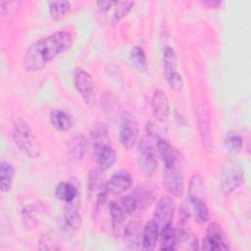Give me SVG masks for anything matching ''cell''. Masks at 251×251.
<instances>
[{
    "label": "cell",
    "instance_id": "1",
    "mask_svg": "<svg viewBox=\"0 0 251 251\" xmlns=\"http://www.w3.org/2000/svg\"><path fill=\"white\" fill-rule=\"evenodd\" d=\"M73 45V36L67 30H57L32 42L24 56V67L26 72H38L56 58L68 51Z\"/></svg>",
    "mask_w": 251,
    "mask_h": 251
},
{
    "label": "cell",
    "instance_id": "2",
    "mask_svg": "<svg viewBox=\"0 0 251 251\" xmlns=\"http://www.w3.org/2000/svg\"><path fill=\"white\" fill-rule=\"evenodd\" d=\"M13 139L19 150L28 158L40 154V144L28 124L20 117H13Z\"/></svg>",
    "mask_w": 251,
    "mask_h": 251
},
{
    "label": "cell",
    "instance_id": "3",
    "mask_svg": "<svg viewBox=\"0 0 251 251\" xmlns=\"http://www.w3.org/2000/svg\"><path fill=\"white\" fill-rule=\"evenodd\" d=\"M201 189H203L202 178L199 176H193L188 189V211L197 224L204 225L209 221L210 214L206 202L199 196Z\"/></svg>",
    "mask_w": 251,
    "mask_h": 251
},
{
    "label": "cell",
    "instance_id": "4",
    "mask_svg": "<svg viewBox=\"0 0 251 251\" xmlns=\"http://www.w3.org/2000/svg\"><path fill=\"white\" fill-rule=\"evenodd\" d=\"M244 181V172L239 163L228 160L222 169L220 177L221 191L225 196H228L236 190Z\"/></svg>",
    "mask_w": 251,
    "mask_h": 251
},
{
    "label": "cell",
    "instance_id": "5",
    "mask_svg": "<svg viewBox=\"0 0 251 251\" xmlns=\"http://www.w3.org/2000/svg\"><path fill=\"white\" fill-rule=\"evenodd\" d=\"M136 161L139 171L145 176H151L157 169V160L153 146L147 136H142L138 140L136 150Z\"/></svg>",
    "mask_w": 251,
    "mask_h": 251
},
{
    "label": "cell",
    "instance_id": "6",
    "mask_svg": "<svg viewBox=\"0 0 251 251\" xmlns=\"http://www.w3.org/2000/svg\"><path fill=\"white\" fill-rule=\"evenodd\" d=\"M138 123L134 116L129 112H123L120 117L119 126V138L121 145L126 150H130L138 139Z\"/></svg>",
    "mask_w": 251,
    "mask_h": 251
},
{
    "label": "cell",
    "instance_id": "7",
    "mask_svg": "<svg viewBox=\"0 0 251 251\" xmlns=\"http://www.w3.org/2000/svg\"><path fill=\"white\" fill-rule=\"evenodd\" d=\"M163 182L171 195L180 197L184 191V177L179 161L169 166H164Z\"/></svg>",
    "mask_w": 251,
    "mask_h": 251
},
{
    "label": "cell",
    "instance_id": "8",
    "mask_svg": "<svg viewBox=\"0 0 251 251\" xmlns=\"http://www.w3.org/2000/svg\"><path fill=\"white\" fill-rule=\"evenodd\" d=\"M74 83L84 103L91 106L95 102L94 81L91 75L80 67L74 71Z\"/></svg>",
    "mask_w": 251,
    "mask_h": 251
},
{
    "label": "cell",
    "instance_id": "9",
    "mask_svg": "<svg viewBox=\"0 0 251 251\" xmlns=\"http://www.w3.org/2000/svg\"><path fill=\"white\" fill-rule=\"evenodd\" d=\"M201 249L209 251H224L230 249L225 231L218 223L214 222L208 226L206 235L202 241Z\"/></svg>",
    "mask_w": 251,
    "mask_h": 251
},
{
    "label": "cell",
    "instance_id": "10",
    "mask_svg": "<svg viewBox=\"0 0 251 251\" xmlns=\"http://www.w3.org/2000/svg\"><path fill=\"white\" fill-rule=\"evenodd\" d=\"M196 118L202 147L204 148L205 151L209 152L213 148V136L211 129L210 115L208 110L203 105H199L197 107Z\"/></svg>",
    "mask_w": 251,
    "mask_h": 251
},
{
    "label": "cell",
    "instance_id": "11",
    "mask_svg": "<svg viewBox=\"0 0 251 251\" xmlns=\"http://www.w3.org/2000/svg\"><path fill=\"white\" fill-rule=\"evenodd\" d=\"M176 210L175 201L171 196H162L155 207L153 220L159 225L160 227L167 224H171L174 219V214Z\"/></svg>",
    "mask_w": 251,
    "mask_h": 251
},
{
    "label": "cell",
    "instance_id": "12",
    "mask_svg": "<svg viewBox=\"0 0 251 251\" xmlns=\"http://www.w3.org/2000/svg\"><path fill=\"white\" fill-rule=\"evenodd\" d=\"M132 184L131 175L126 170L115 172L109 180L106 181V186L109 193L120 195L125 193Z\"/></svg>",
    "mask_w": 251,
    "mask_h": 251
},
{
    "label": "cell",
    "instance_id": "13",
    "mask_svg": "<svg viewBox=\"0 0 251 251\" xmlns=\"http://www.w3.org/2000/svg\"><path fill=\"white\" fill-rule=\"evenodd\" d=\"M132 194L136 199L138 211H144L155 202L158 187L152 183H141L134 188Z\"/></svg>",
    "mask_w": 251,
    "mask_h": 251
},
{
    "label": "cell",
    "instance_id": "14",
    "mask_svg": "<svg viewBox=\"0 0 251 251\" xmlns=\"http://www.w3.org/2000/svg\"><path fill=\"white\" fill-rule=\"evenodd\" d=\"M151 110L155 119L159 122H165L170 114L169 98L165 91L156 89L151 97Z\"/></svg>",
    "mask_w": 251,
    "mask_h": 251
},
{
    "label": "cell",
    "instance_id": "15",
    "mask_svg": "<svg viewBox=\"0 0 251 251\" xmlns=\"http://www.w3.org/2000/svg\"><path fill=\"white\" fill-rule=\"evenodd\" d=\"M141 224L137 221L128 223L124 228V244L126 249L129 250H137L141 248L142 241V233L143 230L141 228Z\"/></svg>",
    "mask_w": 251,
    "mask_h": 251
},
{
    "label": "cell",
    "instance_id": "16",
    "mask_svg": "<svg viewBox=\"0 0 251 251\" xmlns=\"http://www.w3.org/2000/svg\"><path fill=\"white\" fill-rule=\"evenodd\" d=\"M95 161L100 169L103 171L113 167L116 162V153L111 143L102 144L95 148H92Z\"/></svg>",
    "mask_w": 251,
    "mask_h": 251
},
{
    "label": "cell",
    "instance_id": "17",
    "mask_svg": "<svg viewBox=\"0 0 251 251\" xmlns=\"http://www.w3.org/2000/svg\"><path fill=\"white\" fill-rule=\"evenodd\" d=\"M178 247L186 250H197L199 248L196 235L190 228L185 227L184 225L176 229V249Z\"/></svg>",
    "mask_w": 251,
    "mask_h": 251
},
{
    "label": "cell",
    "instance_id": "18",
    "mask_svg": "<svg viewBox=\"0 0 251 251\" xmlns=\"http://www.w3.org/2000/svg\"><path fill=\"white\" fill-rule=\"evenodd\" d=\"M159 234H160L159 225L153 219L147 222L143 228L141 249L143 251L154 250L157 245V241L159 239Z\"/></svg>",
    "mask_w": 251,
    "mask_h": 251
},
{
    "label": "cell",
    "instance_id": "19",
    "mask_svg": "<svg viewBox=\"0 0 251 251\" xmlns=\"http://www.w3.org/2000/svg\"><path fill=\"white\" fill-rule=\"evenodd\" d=\"M90 140L92 148H95L102 144L111 143L108 126L102 122L95 123L90 130Z\"/></svg>",
    "mask_w": 251,
    "mask_h": 251
},
{
    "label": "cell",
    "instance_id": "20",
    "mask_svg": "<svg viewBox=\"0 0 251 251\" xmlns=\"http://www.w3.org/2000/svg\"><path fill=\"white\" fill-rule=\"evenodd\" d=\"M50 122L54 128L59 131H68L74 125L73 118L65 111L60 109H52L50 112Z\"/></svg>",
    "mask_w": 251,
    "mask_h": 251
},
{
    "label": "cell",
    "instance_id": "21",
    "mask_svg": "<svg viewBox=\"0 0 251 251\" xmlns=\"http://www.w3.org/2000/svg\"><path fill=\"white\" fill-rule=\"evenodd\" d=\"M157 150L163 160L164 166L173 165L178 162V154L175 148L170 144V142L162 137H159L156 141Z\"/></svg>",
    "mask_w": 251,
    "mask_h": 251
},
{
    "label": "cell",
    "instance_id": "22",
    "mask_svg": "<svg viewBox=\"0 0 251 251\" xmlns=\"http://www.w3.org/2000/svg\"><path fill=\"white\" fill-rule=\"evenodd\" d=\"M73 202L66 203L63 213V219L65 226L69 229L76 230L81 225V216L77 210V207Z\"/></svg>",
    "mask_w": 251,
    "mask_h": 251
},
{
    "label": "cell",
    "instance_id": "23",
    "mask_svg": "<svg viewBox=\"0 0 251 251\" xmlns=\"http://www.w3.org/2000/svg\"><path fill=\"white\" fill-rule=\"evenodd\" d=\"M163 69L165 78L177 73V55L172 46H166L163 54Z\"/></svg>",
    "mask_w": 251,
    "mask_h": 251
},
{
    "label": "cell",
    "instance_id": "24",
    "mask_svg": "<svg viewBox=\"0 0 251 251\" xmlns=\"http://www.w3.org/2000/svg\"><path fill=\"white\" fill-rule=\"evenodd\" d=\"M160 250L170 251L176 249V229L173 224H167L160 227Z\"/></svg>",
    "mask_w": 251,
    "mask_h": 251
},
{
    "label": "cell",
    "instance_id": "25",
    "mask_svg": "<svg viewBox=\"0 0 251 251\" xmlns=\"http://www.w3.org/2000/svg\"><path fill=\"white\" fill-rule=\"evenodd\" d=\"M109 214H110L113 232L115 235H118L122 231L123 224L126 217L122 211L120 205L115 201H110L109 203Z\"/></svg>",
    "mask_w": 251,
    "mask_h": 251
},
{
    "label": "cell",
    "instance_id": "26",
    "mask_svg": "<svg viewBox=\"0 0 251 251\" xmlns=\"http://www.w3.org/2000/svg\"><path fill=\"white\" fill-rule=\"evenodd\" d=\"M14 176H15L14 167L6 161H1L0 162V190H1V192L5 193V192L10 191L12 184H13Z\"/></svg>",
    "mask_w": 251,
    "mask_h": 251
},
{
    "label": "cell",
    "instance_id": "27",
    "mask_svg": "<svg viewBox=\"0 0 251 251\" xmlns=\"http://www.w3.org/2000/svg\"><path fill=\"white\" fill-rule=\"evenodd\" d=\"M55 196L65 203L73 202L77 196V189L69 181H61L55 188Z\"/></svg>",
    "mask_w": 251,
    "mask_h": 251
},
{
    "label": "cell",
    "instance_id": "28",
    "mask_svg": "<svg viewBox=\"0 0 251 251\" xmlns=\"http://www.w3.org/2000/svg\"><path fill=\"white\" fill-rule=\"evenodd\" d=\"M129 59L132 66L139 72H146L148 69V63L145 51L142 46L134 45L129 53Z\"/></svg>",
    "mask_w": 251,
    "mask_h": 251
},
{
    "label": "cell",
    "instance_id": "29",
    "mask_svg": "<svg viewBox=\"0 0 251 251\" xmlns=\"http://www.w3.org/2000/svg\"><path fill=\"white\" fill-rule=\"evenodd\" d=\"M106 182L104 181V174L103 170L98 168H92L88 175H87V189L88 192L94 193L97 191L105 184Z\"/></svg>",
    "mask_w": 251,
    "mask_h": 251
},
{
    "label": "cell",
    "instance_id": "30",
    "mask_svg": "<svg viewBox=\"0 0 251 251\" xmlns=\"http://www.w3.org/2000/svg\"><path fill=\"white\" fill-rule=\"evenodd\" d=\"M37 249L42 251H57L61 250V245L58 237L52 231H48L43 233L37 243Z\"/></svg>",
    "mask_w": 251,
    "mask_h": 251
},
{
    "label": "cell",
    "instance_id": "31",
    "mask_svg": "<svg viewBox=\"0 0 251 251\" xmlns=\"http://www.w3.org/2000/svg\"><path fill=\"white\" fill-rule=\"evenodd\" d=\"M69 150L76 159H81L84 156L86 150V139L83 134L76 133L72 136L69 141Z\"/></svg>",
    "mask_w": 251,
    "mask_h": 251
},
{
    "label": "cell",
    "instance_id": "32",
    "mask_svg": "<svg viewBox=\"0 0 251 251\" xmlns=\"http://www.w3.org/2000/svg\"><path fill=\"white\" fill-rule=\"evenodd\" d=\"M134 2L133 1H124V2H116L115 10L113 13V16L111 17V25L113 26H116L125 17L128 15L131 8L133 7Z\"/></svg>",
    "mask_w": 251,
    "mask_h": 251
},
{
    "label": "cell",
    "instance_id": "33",
    "mask_svg": "<svg viewBox=\"0 0 251 251\" xmlns=\"http://www.w3.org/2000/svg\"><path fill=\"white\" fill-rule=\"evenodd\" d=\"M225 147L226 149V151L229 154H237L240 152V150L242 149V145H243V140L241 138V136L236 133L235 131H228L226 134L225 140Z\"/></svg>",
    "mask_w": 251,
    "mask_h": 251
},
{
    "label": "cell",
    "instance_id": "34",
    "mask_svg": "<svg viewBox=\"0 0 251 251\" xmlns=\"http://www.w3.org/2000/svg\"><path fill=\"white\" fill-rule=\"evenodd\" d=\"M71 9V4L67 0L49 2V14L54 20H59L65 17Z\"/></svg>",
    "mask_w": 251,
    "mask_h": 251
},
{
    "label": "cell",
    "instance_id": "35",
    "mask_svg": "<svg viewBox=\"0 0 251 251\" xmlns=\"http://www.w3.org/2000/svg\"><path fill=\"white\" fill-rule=\"evenodd\" d=\"M101 109L104 115L110 120H113L117 115L116 100L111 93L105 92L101 97Z\"/></svg>",
    "mask_w": 251,
    "mask_h": 251
},
{
    "label": "cell",
    "instance_id": "36",
    "mask_svg": "<svg viewBox=\"0 0 251 251\" xmlns=\"http://www.w3.org/2000/svg\"><path fill=\"white\" fill-rule=\"evenodd\" d=\"M119 205H120V207H121V209L124 212L126 217H127V216L133 214L134 212L138 211L137 202H136V199H135V197L132 193L127 194L126 196H123L121 198V201H120Z\"/></svg>",
    "mask_w": 251,
    "mask_h": 251
},
{
    "label": "cell",
    "instance_id": "37",
    "mask_svg": "<svg viewBox=\"0 0 251 251\" xmlns=\"http://www.w3.org/2000/svg\"><path fill=\"white\" fill-rule=\"evenodd\" d=\"M22 219H23L24 225L29 229L33 228L37 225L35 211L32 206H25L22 210Z\"/></svg>",
    "mask_w": 251,
    "mask_h": 251
},
{
    "label": "cell",
    "instance_id": "38",
    "mask_svg": "<svg viewBox=\"0 0 251 251\" xmlns=\"http://www.w3.org/2000/svg\"><path fill=\"white\" fill-rule=\"evenodd\" d=\"M109 191L107 189L106 183L97 191L96 193V198H95V203H94V209H93V213L97 214L99 212V210L101 209V207L105 204L107 197H108Z\"/></svg>",
    "mask_w": 251,
    "mask_h": 251
},
{
    "label": "cell",
    "instance_id": "39",
    "mask_svg": "<svg viewBox=\"0 0 251 251\" xmlns=\"http://www.w3.org/2000/svg\"><path fill=\"white\" fill-rule=\"evenodd\" d=\"M20 6L19 1H1L0 2V14L2 17L5 15H13L17 12Z\"/></svg>",
    "mask_w": 251,
    "mask_h": 251
},
{
    "label": "cell",
    "instance_id": "40",
    "mask_svg": "<svg viewBox=\"0 0 251 251\" xmlns=\"http://www.w3.org/2000/svg\"><path fill=\"white\" fill-rule=\"evenodd\" d=\"M169 86L171 87V89H173L174 91H180L183 88V79L181 75L177 72L175 75H171L169 78L166 79Z\"/></svg>",
    "mask_w": 251,
    "mask_h": 251
},
{
    "label": "cell",
    "instance_id": "41",
    "mask_svg": "<svg viewBox=\"0 0 251 251\" xmlns=\"http://www.w3.org/2000/svg\"><path fill=\"white\" fill-rule=\"evenodd\" d=\"M96 5L100 11L107 12L111 8H113V6L116 5V2L115 1H97Z\"/></svg>",
    "mask_w": 251,
    "mask_h": 251
},
{
    "label": "cell",
    "instance_id": "42",
    "mask_svg": "<svg viewBox=\"0 0 251 251\" xmlns=\"http://www.w3.org/2000/svg\"><path fill=\"white\" fill-rule=\"evenodd\" d=\"M202 3L209 9H218L223 4V2L220 0H205Z\"/></svg>",
    "mask_w": 251,
    "mask_h": 251
}]
</instances>
